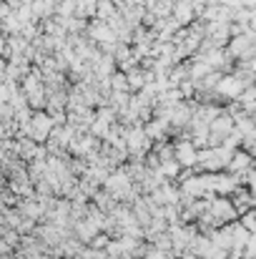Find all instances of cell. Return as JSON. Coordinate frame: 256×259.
Returning a JSON list of instances; mask_svg holds the SVG:
<instances>
[{
	"instance_id": "obj_1",
	"label": "cell",
	"mask_w": 256,
	"mask_h": 259,
	"mask_svg": "<svg viewBox=\"0 0 256 259\" xmlns=\"http://www.w3.org/2000/svg\"><path fill=\"white\" fill-rule=\"evenodd\" d=\"M33 126H35V128H33V136H35V139H45V134L50 131V121H48L45 116H35V118H33Z\"/></svg>"
},
{
	"instance_id": "obj_2",
	"label": "cell",
	"mask_w": 256,
	"mask_h": 259,
	"mask_svg": "<svg viewBox=\"0 0 256 259\" xmlns=\"http://www.w3.org/2000/svg\"><path fill=\"white\" fill-rule=\"evenodd\" d=\"M193 5H196V3H178V5L173 8V13H176V18H178L181 23H186V20H191V15H193Z\"/></svg>"
}]
</instances>
